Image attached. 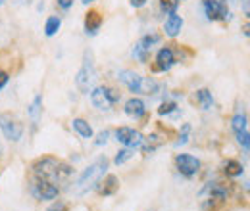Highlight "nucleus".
<instances>
[{
  "label": "nucleus",
  "mask_w": 250,
  "mask_h": 211,
  "mask_svg": "<svg viewBox=\"0 0 250 211\" xmlns=\"http://www.w3.org/2000/svg\"><path fill=\"white\" fill-rule=\"evenodd\" d=\"M31 169L37 179H46V181L56 182V184L71 175V167L56 157H41V159L33 161Z\"/></svg>",
  "instance_id": "f257e3e1"
},
{
  "label": "nucleus",
  "mask_w": 250,
  "mask_h": 211,
  "mask_svg": "<svg viewBox=\"0 0 250 211\" xmlns=\"http://www.w3.org/2000/svg\"><path fill=\"white\" fill-rule=\"evenodd\" d=\"M108 165H110L108 157L106 155H100L98 159H94L87 169H83V173L77 177V182H75L77 194H87L89 190H93L94 186L98 184V181L106 175Z\"/></svg>",
  "instance_id": "f03ea898"
},
{
  "label": "nucleus",
  "mask_w": 250,
  "mask_h": 211,
  "mask_svg": "<svg viewBox=\"0 0 250 211\" xmlns=\"http://www.w3.org/2000/svg\"><path fill=\"white\" fill-rule=\"evenodd\" d=\"M94 81H96V67H94L93 52H91V50H85L81 69H79L77 75H75V85H77L79 92L87 94V92L93 91Z\"/></svg>",
  "instance_id": "7ed1b4c3"
},
{
  "label": "nucleus",
  "mask_w": 250,
  "mask_h": 211,
  "mask_svg": "<svg viewBox=\"0 0 250 211\" xmlns=\"http://www.w3.org/2000/svg\"><path fill=\"white\" fill-rule=\"evenodd\" d=\"M91 102H93V106L96 110L108 112V110H112L114 104L120 102V92L116 91V89H112V87L100 85V87H96V89L91 91Z\"/></svg>",
  "instance_id": "20e7f679"
},
{
  "label": "nucleus",
  "mask_w": 250,
  "mask_h": 211,
  "mask_svg": "<svg viewBox=\"0 0 250 211\" xmlns=\"http://www.w3.org/2000/svg\"><path fill=\"white\" fill-rule=\"evenodd\" d=\"M202 8H204L208 21H229L231 19L227 0H202Z\"/></svg>",
  "instance_id": "39448f33"
},
{
  "label": "nucleus",
  "mask_w": 250,
  "mask_h": 211,
  "mask_svg": "<svg viewBox=\"0 0 250 211\" xmlns=\"http://www.w3.org/2000/svg\"><path fill=\"white\" fill-rule=\"evenodd\" d=\"M58 184L52 181H46V179H35V182L31 184V194L41 200V202H46V200H56L58 198Z\"/></svg>",
  "instance_id": "423d86ee"
},
{
  "label": "nucleus",
  "mask_w": 250,
  "mask_h": 211,
  "mask_svg": "<svg viewBox=\"0 0 250 211\" xmlns=\"http://www.w3.org/2000/svg\"><path fill=\"white\" fill-rule=\"evenodd\" d=\"M175 167L185 179H194L200 171V159L190 153H177L175 155Z\"/></svg>",
  "instance_id": "0eeeda50"
},
{
  "label": "nucleus",
  "mask_w": 250,
  "mask_h": 211,
  "mask_svg": "<svg viewBox=\"0 0 250 211\" xmlns=\"http://www.w3.org/2000/svg\"><path fill=\"white\" fill-rule=\"evenodd\" d=\"M0 131L10 142H20L23 136V125L8 114H0Z\"/></svg>",
  "instance_id": "6e6552de"
},
{
  "label": "nucleus",
  "mask_w": 250,
  "mask_h": 211,
  "mask_svg": "<svg viewBox=\"0 0 250 211\" xmlns=\"http://www.w3.org/2000/svg\"><path fill=\"white\" fill-rule=\"evenodd\" d=\"M114 136H116V140H118L120 144H124L125 148H131V150L141 148V144H143V140H145V136H143L139 131L131 129V127H118L116 133H114Z\"/></svg>",
  "instance_id": "1a4fd4ad"
},
{
  "label": "nucleus",
  "mask_w": 250,
  "mask_h": 211,
  "mask_svg": "<svg viewBox=\"0 0 250 211\" xmlns=\"http://www.w3.org/2000/svg\"><path fill=\"white\" fill-rule=\"evenodd\" d=\"M175 50L173 48H169V46H164V48H160L156 54V58H154V65H152V71L154 73H166V71H169L173 65H175Z\"/></svg>",
  "instance_id": "9d476101"
},
{
  "label": "nucleus",
  "mask_w": 250,
  "mask_h": 211,
  "mask_svg": "<svg viewBox=\"0 0 250 211\" xmlns=\"http://www.w3.org/2000/svg\"><path fill=\"white\" fill-rule=\"evenodd\" d=\"M118 81L124 83L125 87L129 89V92L133 94H141V87H143V77L133 71V69H122L118 71Z\"/></svg>",
  "instance_id": "9b49d317"
},
{
  "label": "nucleus",
  "mask_w": 250,
  "mask_h": 211,
  "mask_svg": "<svg viewBox=\"0 0 250 211\" xmlns=\"http://www.w3.org/2000/svg\"><path fill=\"white\" fill-rule=\"evenodd\" d=\"M94 188L98 190L100 196H112V194H116L120 190V179L116 175H104Z\"/></svg>",
  "instance_id": "f8f14e48"
},
{
  "label": "nucleus",
  "mask_w": 250,
  "mask_h": 211,
  "mask_svg": "<svg viewBox=\"0 0 250 211\" xmlns=\"http://www.w3.org/2000/svg\"><path fill=\"white\" fill-rule=\"evenodd\" d=\"M181 29H183V18L177 12L167 14V19L164 21V33H166V37L175 38L181 33Z\"/></svg>",
  "instance_id": "ddd939ff"
},
{
  "label": "nucleus",
  "mask_w": 250,
  "mask_h": 211,
  "mask_svg": "<svg viewBox=\"0 0 250 211\" xmlns=\"http://www.w3.org/2000/svg\"><path fill=\"white\" fill-rule=\"evenodd\" d=\"M102 23H104L102 14H100L98 10H89L87 16H85V33L93 37V35H96V33L100 31Z\"/></svg>",
  "instance_id": "4468645a"
},
{
  "label": "nucleus",
  "mask_w": 250,
  "mask_h": 211,
  "mask_svg": "<svg viewBox=\"0 0 250 211\" xmlns=\"http://www.w3.org/2000/svg\"><path fill=\"white\" fill-rule=\"evenodd\" d=\"M124 110L127 115H131V117H135V119H141V117L146 114V106H145V102H143L141 98H129V100L125 102Z\"/></svg>",
  "instance_id": "2eb2a0df"
},
{
  "label": "nucleus",
  "mask_w": 250,
  "mask_h": 211,
  "mask_svg": "<svg viewBox=\"0 0 250 211\" xmlns=\"http://www.w3.org/2000/svg\"><path fill=\"white\" fill-rule=\"evenodd\" d=\"M71 129H73L83 140H91V138L94 136L93 127L89 125V121L81 119V117H75V119L71 121Z\"/></svg>",
  "instance_id": "dca6fc26"
},
{
  "label": "nucleus",
  "mask_w": 250,
  "mask_h": 211,
  "mask_svg": "<svg viewBox=\"0 0 250 211\" xmlns=\"http://www.w3.org/2000/svg\"><path fill=\"white\" fill-rule=\"evenodd\" d=\"M41 115H42V96L37 94V96L33 98L31 106H29V119H31V123H33V129L39 125Z\"/></svg>",
  "instance_id": "f3484780"
},
{
  "label": "nucleus",
  "mask_w": 250,
  "mask_h": 211,
  "mask_svg": "<svg viewBox=\"0 0 250 211\" xmlns=\"http://www.w3.org/2000/svg\"><path fill=\"white\" fill-rule=\"evenodd\" d=\"M223 173H225V177H229V179H237V177H241V175L245 173V167H243V163L237 161V159H227L225 165H223Z\"/></svg>",
  "instance_id": "a211bd4d"
},
{
  "label": "nucleus",
  "mask_w": 250,
  "mask_h": 211,
  "mask_svg": "<svg viewBox=\"0 0 250 211\" xmlns=\"http://www.w3.org/2000/svg\"><path fill=\"white\" fill-rule=\"evenodd\" d=\"M196 102H198V106H200L204 112H208V110L214 108V96H212V92L208 91V89L196 91Z\"/></svg>",
  "instance_id": "6ab92c4d"
},
{
  "label": "nucleus",
  "mask_w": 250,
  "mask_h": 211,
  "mask_svg": "<svg viewBox=\"0 0 250 211\" xmlns=\"http://www.w3.org/2000/svg\"><path fill=\"white\" fill-rule=\"evenodd\" d=\"M249 117H247V114L245 112H237L235 115H233V119H231V129H233V133L237 134V133H243V131H247L249 129Z\"/></svg>",
  "instance_id": "aec40b11"
},
{
  "label": "nucleus",
  "mask_w": 250,
  "mask_h": 211,
  "mask_svg": "<svg viewBox=\"0 0 250 211\" xmlns=\"http://www.w3.org/2000/svg\"><path fill=\"white\" fill-rule=\"evenodd\" d=\"M60 27H62V19L58 16H50L46 19V25H44V35L46 37H54L60 31Z\"/></svg>",
  "instance_id": "412c9836"
},
{
  "label": "nucleus",
  "mask_w": 250,
  "mask_h": 211,
  "mask_svg": "<svg viewBox=\"0 0 250 211\" xmlns=\"http://www.w3.org/2000/svg\"><path fill=\"white\" fill-rule=\"evenodd\" d=\"M160 40H162V37H160L158 33H148V35L141 37V38H139L137 42H139V44H141L143 48H146V50L150 52V50H152V46H154V44H158Z\"/></svg>",
  "instance_id": "4be33fe9"
},
{
  "label": "nucleus",
  "mask_w": 250,
  "mask_h": 211,
  "mask_svg": "<svg viewBox=\"0 0 250 211\" xmlns=\"http://www.w3.org/2000/svg\"><path fill=\"white\" fill-rule=\"evenodd\" d=\"M158 89H160V85H158L156 81H154V77H143V87H141V94H156Z\"/></svg>",
  "instance_id": "5701e85b"
},
{
  "label": "nucleus",
  "mask_w": 250,
  "mask_h": 211,
  "mask_svg": "<svg viewBox=\"0 0 250 211\" xmlns=\"http://www.w3.org/2000/svg\"><path fill=\"white\" fill-rule=\"evenodd\" d=\"M133 58L139 61V63H146L148 61V58H150V52L146 50V48H143L139 42H135V46H133Z\"/></svg>",
  "instance_id": "b1692460"
},
{
  "label": "nucleus",
  "mask_w": 250,
  "mask_h": 211,
  "mask_svg": "<svg viewBox=\"0 0 250 211\" xmlns=\"http://www.w3.org/2000/svg\"><path fill=\"white\" fill-rule=\"evenodd\" d=\"M133 153H135V150H131V148L120 150L116 153V157H114V163H116V165H124L125 161H129V159L133 157Z\"/></svg>",
  "instance_id": "393cba45"
},
{
  "label": "nucleus",
  "mask_w": 250,
  "mask_h": 211,
  "mask_svg": "<svg viewBox=\"0 0 250 211\" xmlns=\"http://www.w3.org/2000/svg\"><path fill=\"white\" fill-rule=\"evenodd\" d=\"M177 114V104L175 102H162L158 108V115H171Z\"/></svg>",
  "instance_id": "a878e982"
},
{
  "label": "nucleus",
  "mask_w": 250,
  "mask_h": 211,
  "mask_svg": "<svg viewBox=\"0 0 250 211\" xmlns=\"http://www.w3.org/2000/svg\"><path fill=\"white\" fill-rule=\"evenodd\" d=\"M177 6H179V2H177V0H160V10H162L164 14L177 12Z\"/></svg>",
  "instance_id": "bb28decb"
},
{
  "label": "nucleus",
  "mask_w": 250,
  "mask_h": 211,
  "mask_svg": "<svg viewBox=\"0 0 250 211\" xmlns=\"http://www.w3.org/2000/svg\"><path fill=\"white\" fill-rule=\"evenodd\" d=\"M188 134H190V125H188V123H185V125H183V129H181V133H179V138L175 140V146H177V148L187 144V142H188Z\"/></svg>",
  "instance_id": "cd10ccee"
},
{
  "label": "nucleus",
  "mask_w": 250,
  "mask_h": 211,
  "mask_svg": "<svg viewBox=\"0 0 250 211\" xmlns=\"http://www.w3.org/2000/svg\"><path fill=\"white\" fill-rule=\"evenodd\" d=\"M237 142L243 146V150L249 153L250 150V134H249V129L243 131V133H237Z\"/></svg>",
  "instance_id": "c85d7f7f"
},
{
  "label": "nucleus",
  "mask_w": 250,
  "mask_h": 211,
  "mask_svg": "<svg viewBox=\"0 0 250 211\" xmlns=\"http://www.w3.org/2000/svg\"><path fill=\"white\" fill-rule=\"evenodd\" d=\"M108 136H110V131H100V133L96 134L94 144H96V146H104V144L108 142Z\"/></svg>",
  "instance_id": "c756f323"
},
{
  "label": "nucleus",
  "mask_w": 250,
  "mask_h": 211,
  "mask_svg": "<svg viewBox=\"0 0 250 211\" xmlns=\"http://www.w3.org/2000/svg\"><path fill=\"white\" fill-rule=\"evenodd\" d=\"M67 210H69V206L65 202H62V200H58V202H54L46 211H67Z\"/></svg>",
  "instance_id": "7c9ffc66"
},
{
  "label": "nucleus",
  "mask_w": 250,
  "mask_h": 211,
  "mask_svg": "<svg viewBox=\"0 0 250 211\" xmlns=\"http://www.w3.org/2000/svg\"><path fill=\"white\" fill-rule=\"evenodd\" d=\"M8 83H10V73H8V71H4V69H0V91H2Z\"/></svg>",
  "instance_id": "2f4dec72"
},
{
  "label": "nucleus",
  "mask_w": 250,
  "mask_h": 211,
  "mask_svg": "<svg viewBox=\"0 0 250 211\" xmlns=\"http://www.w3.org/2000/svg\"><path fill=\"white\" fill-rule=\"evenodd\" d=\"M56 4H58V8H62V10L67 12L73 6V0H56Z\"/></svg>",
  "instance_id": "473e14b6"
},
{
  "label": "nucleus",
  "mask_w": 250,
  "mask_h": 211,
  "mask_svg": "<svg viewBox=\"0 0 250 211\" xmlns=\"http://www.w3.org/2000/svg\"><path fill=\"white\" fill-rule=\"evenodd\" d=\"M146 2H148V0H129V4H131L133 8H143V6H146Z\"/></svg>",
  "instance_id": "72a5a7b5"
},
{
  "label": "nucleus",
  "mask_w": 250,
  "mask_h": 211,
  "mask_svg": "<svg viewBox=\"0 0 250 211\" xmlns=\"http://www.w3.org/2000/svg\"><path fill=\"white\" fill-rule=\"evenodd\" d=\"M250 0H241V6H243V12H245V16H249L250 14Z\"/></svg>",
  "instance_id": "f704fd0d"
},
{
  "label": "nucleus",
  "mask_w": 250,
  "mask_h": 211,
  "mask_svg": "<svg viewBox=\"0 0 250 211\" xmlns=\"http://www.w3.org/2000/svg\"><path fill=\"white\" fill-rule=\"evenodd\" d=\"M245 37H249V21L245 23Z\"/></svg>",
  "instance_id": "c9c22d12"
},
{
  "label": "nucleus",
  "mask_w": 250,
  "mask_h": 211,
  "mask_svg": "<svg viewBox=\"0 0 250 211\" xmlns=\"http://www.w3.org/2000/svg\"><path fill=\"white\" fill-rule=\"evenodd\" d=\"M81 2H83V4L87 6V4H91V2H94V0H81Z\"/></svg>",
  "instance_id": "e433bc0d"
},
{
  "label": "nucleus",
  "mask_w": 250,
  "mask_h": 211,
  "mask_svg": "<svg viewBox=\"0 0 250 211\" xmlns=\"http://www.w3.org/2000/svg\"><path fill=\"white\" fill-rule=\"evenodd\" d=\"M4 2H6V0H0V6H2V4H4Z\"/></svg>",
  "instance_id": "4c0bfd02"
},
{
  "label": "nucleus",
  "mask_w": 250,
  "mask_h": 211,
  "mask_svg": "<svg viewBox=\"0 0 250 211\" xmlns=\"http://www.w3.org/2000/svg\"><path fill=\"white\" fill-rule=\"evenodd\" d=\"M177 2H183V0H177Z\"/></svg>",
  "instance_id": "58836bf2"
}]
</instances>
